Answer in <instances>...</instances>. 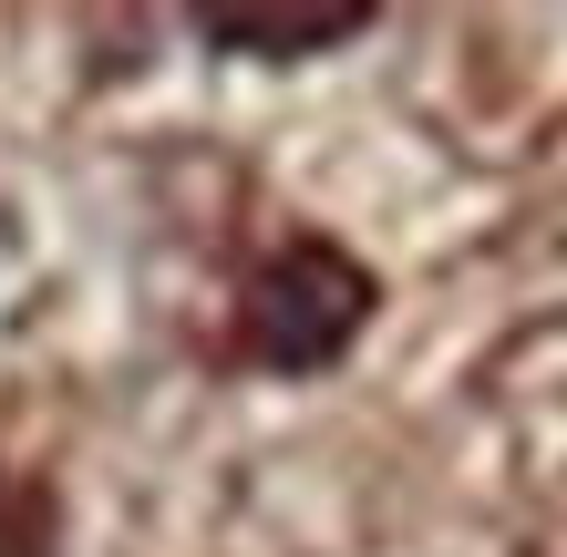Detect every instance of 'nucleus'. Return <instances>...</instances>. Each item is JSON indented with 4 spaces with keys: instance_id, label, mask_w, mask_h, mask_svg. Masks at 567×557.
Here are the masks:
<instances>
[{
    "instance_id": "f257e3e1",
    "label": "nucleus",
    "mask_w": 567,
    "mask_h": 557,
    "mask_svg": "<svg viewBox=\"0 0 567 557\" xmlns=\"http://www.w3.org/2000/svg\"><path fill=\"white\" fill-rule=\"evenodd\" d=\"M382 300V279L361 269V258L341 238H289L258 258V279H248V300H238V362L258 372H330L351 351V331L372 320Z\"/></svg>"
},
{
    "instance_id": "f03ea898",
    "label": "nucleus",
    "mask_w": 567,
    "mask_h": 557,
    "mask_svg": "<svg viewBox=\"0 0 567 557\" xmlns=\"http://www.w3.org/2000/svg\"><path fill=\"white\" fill-rule=\"evenodd\" d=\"M196 31L227 52H269V62H299V52H330L351 31H372V11H196Z\"/></svg>"
},
{
    "instance_id": "7ed1b4c3",
    "label": "nucleus",
    "mask_w": 567,
    "mask_h": 557,
    "mask_svg": "<svg viewBox=\"0 0 567 557\" xmlns=\"http://www.w3.org/2000/svg\"><path fill=\"white\" fill-rule=\"evenodd\" d=\"M31 547H42V496L11 485V465H0V557H31Z\"/></svg>"
}]
</instances>
